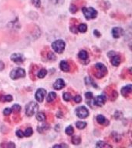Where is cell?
<instances>
[{
	"label": "cell",
	"instance_id": "cb8c5ba5",
	"mask_svg": "<svg viewBox=\"0 0 132 148\" xmlns=\"http://www.w3.org/2000/svg\"><path fill=\"white\" fill-rule=\"evenodd\" d=\"M32 133H33V131H32V128L29 127V128H27V129L25 130V132L23 133V134H24V136H26V137H29V136H32Z\"/></svg>",
	"mask_w": 132,
	"mask_h": 148
},
{
	"label": "cell",
	"instance_id": "8992f818",
	"mask_svg": "<svg viewBox=\"0 0 132 148\" xmlns=\"http://www.w3.org/2000/svg\"><path fill=\"white\" fill-rule=\"evenodd\" d=\"M95 68L98 71L96 73V76L98 74H100V77H103L107 73V67L104 64H102V63H97V64L95 65Z\"/></svg>",
	"mask_w": 132,
	"mask_h": 148
},
{
	"label": "cell",
	"instance_id": "9a60e30c",
	"mask_svg": "<svg viewBox=\"0 0 132 148\" xmlns=\"http://www.w3.org/2000/svg\"><path fill=\"white\" fill-rule=\"evenodd\" d=\"M79 58L81 60H87L88 59V53L87 51L85 50H81L78 54Z\"/></svg>",
	"mask_w": 132,
	"mask_h": 148
},
{
	"label": "cell",
	"instance_id": "9c48e42d",
	"mask_svg": "<svg viewBox=\"0 0 132 148\" xmlns=\"http://www.w3.org/2000/svg\"><path fill=\"white\" fill-rule=\"evenodd\" d=\"M11 60L13 61L14 62L16 63H22V62H24L25 60V58L22 54H19V53H14L11 56Z\"/></svg>",
	"mask_w": 132,
	"mask_h": 148
},
{
	"label": "cell",
	"instance_id": "f35d334b",
	"mask_svg": "<svg viewBox=\"0 0 132 148\" xmlns=\"http://www.w3.org/2000/svg\"><path fill=\"white\" fill-rule=\"evenodd\" d=\"M94 34H97V36H100V34L98 33V32H97V30H95L94 31Z\"/></svg>",
	"mask_w": 132,
	"mask_h": 148
},
{
	"label": "cell",
	"instance_id": "ffe728a7",
	"mask_svg": "<svg viewBox=\"0 0 132 148\" xmlns=\"http://www.w3.org/2000/svg\"><path fill=\"white\" fill-rule=\"evenodd\" d=\"M36 119H37V120H38V121H39V122L44 121V120H46V115H45L43 113H42V112H39V113H37Z\"/></svg>",
	"mask_w": 132,
	"mask_h": 148
},
{
	"label": "cell",
	"instance_id": "3957f363",
	"mask_svg": "<svg viewBox=\"0 0 132 148\" xmlns=\"http://www.w3.org/2000/svg\"><path fill=\"white\" fill-rule=\"evenodd\" d=\"M25 71L22 68L17 67L16 69H12L10 73V77L12 79H17L19 78H23L25 76Z\"/></svg>",
	"mask_w": 132,
	"mask_h": 148
},
{
	"label": "cell",
	"instance_id": "5b68a950",
	"mask_svg": "<svg viewBox=\"0 0 132 148\" xmlns=\"http://www.w3.org/2000/svg\"><path fill=\"white\" fill-rule=\"evenodd\" d=\"M76 114L79 118L84 119V118H87L89 116V111H88L87 108L86 106H79L78 108H76Z\"/></svg>",
	"mask_w": 132,
	"mask_h": 148
},
{
	"label": "cell",
	"instance_id": "d590c367",
	"mask_svg": "<svg viewBox=\"0 0 132 148\" xmlns=\"http://www.w3.org/2000/svg\"><path fill=\"white\" fill-rule=\"evenodd\" d=\"M85 97H86V98H87V99H91V98L93 97L92 92H87V93L85 94Z\"/></svg>",
	"mask_w": 132,
	"mask_h": 148
},
{
	"label": "cell",
	"instance_id": "d6986e66",
	"mask_svg": "<svg viewBox=\"0 0 132 148\" xmlns=\"http://www.w3.org/2000/svg\"><path fill=\"white\" fill-rule=\"evenodd\" d=\"M87 126V123L86 122H83V121H78V122L76 123V127L77 129L79 130H83Z\"/></svg>",
	"mask_w": 132,
	"mask_h": 148
},
{
	"label": "cell",
	"instance_id": "f546056e",
	"mask_svg": "<svg viewBox=\"0 0 132 148\" xmlns=\"http://www.w3.org/2000/svg\"><path fill=\"white\" fill-rule=\"evenodd\" d=\"M32 3L34 5V6H36V8H39L41 5V2L40 0H32Z\"/></svg>",
	"mask_w": 132,
	"mask_h": 148
},
{
	"label": "cell",
	"instance_id": "5bb4252c",
	"mask_svg": "<svg viewBox=\"0 0 132 148\" xmlns=\"http://www.w3.org/2000/svg\"><path fill=\"white\" fill-rule=\"evenodd\" d=\"M60 69H61V70H63V71H64V72L69 71V66L67 61H64V60L61 61V62H60Z\"/></svg>",
	"mask_w": 132,
	"mask_h": 148
},
{
	"label": "cell",
	"instance_id": "8fae6325",
	"mask_svg": "<svg viewBox=\"0 0 132 148\" xmlns=\"http://www.w3.org/2000/svg\"><path fill=\"white\" fill-rule=\"evenodd\" d=\"M124 33V30L120 27H115L112 29V36H113L115 39L120 38Z\"/></svg>",
	"mask_w": 132,
	"mask_h": 148
},
{
	"label": "cell",
	"instance_id": "277c9868",
	"mask_svg": "<svg viewBox=\"0 0 132 148\" xmlns=\"http://www.w3.org/2000/svg\"><path fill=\"white\" fill-rule=\"evenodd\" d=\"M65 42L64 41H63L62 39H58L56 40L52 43V48L56 53H61L63 52L65 49Z\"/></svg>",
	"mask_w": 132,
	"mask_h": 148
},
{
	"label": "cell",
	"instance_id": "e575fe53",
	"mask_svg": "<svg viewBox=\"0 0 132 148\" xmlns=\"http://www.w3.org/2000/svg\"><path fill=\"white\" fill-rule=\"evenodd\" d=\"M50 1L53 4H61L63 2V0H50Z\"/></svg>",
	"mask_w": 132,
	"mask_h": 148
},
{
	"label": "cell",
	"instance_id": "2e32d148",
	"mask_svg": "<svg viewBox=\"0 0 132 148\" xmlns=\"http://www.w3.org/2000/svg\"><path fill=\"white\" fill-rule=\"evenodd\" d=\"M56 98V93L54 92H50L48 94V96H47V99H46V100H47V102H49V103H51V102H53Z\"/></svg>",
	"mask_w": 132,
	"mask_h": 148
},
{
	"label": "cell",
	"instance_id": "484cf974",
	"mask_svg": "<svg viewBox=\"0 0 132 148\" xmlns=\"http://www.w3.org/2000/svg\"><path fill=\"white\" fill-rule=\"evenodd\" d=\"M65 132H66V134H67V135H72V134H74V128H73V127L72 126H68V127L66 128V130H65Z\"/></svg>",
	"mask_w": 132,
	"mask_h": 148
},
{
	"label": "cell",
	"instance_id": "7a4b0ae2",
	"mask_svg": "<svg viewBox=\"0 0 132 148\" xmlns=\"http://www.w3.org/2000/svg\"><path fill=\"white\" fill-rule=\"evenodd\" d=\"M82 12L86 18L87 19H93L95 18L97 16V12L92 7H83Z\"/></svg>",
	"mask_w": 132,
	"mask_h": 148
},
{
	"label": "cell",
	"instance_id": "74e56055",
	"mask_svg": "<svg viewBox=\"0 0 132 148\" xmlns=\"http://www.w3.org/2000/svg\"><path fill=\"white\" fill-rule=\"evenodd\" d=\"M5 68V64L2 61H0V71H2V69H4Z\"/></svg>",
	"mask_w": 132,
	"mask_h": 148
},
{
	"label": "cell",
	"instance_id": "83f0119b",
	"mask_svg": "<svg viewBox=\"0 0 132 148\" xmlns=\"http://www.w3.org/2000/svg\"><path fill=\"white\" fill-rule=\"evenodd\" d=\"M2 99L3 102H11L12 100V97L11 95H6V96L2 97Z\"/></svg>",
	"mask_w": 132,
	"mask_h": 148
},
{
	"label": "cell",
	"instance_id": "f1b7e54d",
	"mask_svg": "<svg viewBox=\"0 0 132 148\" xmlns=\"http://www.w3.org/2000/svg\"><path fill=\"white\" fill-rule=\"evenodd\" d=\"M12 112V108H9V107H7V108H6L4 110H3V114H4L5 116H9L10 114H11Z\"/></svg>",
	"mask_w": 132,
	"mask_h": 148
},
{
	"label": "cell",
	"instance_id": "1f68e13d",
	"mask_svg": "<svg viewBox=\"0 0 132 148\" xmlns=\"http://www.w3.org/2000/svg\"><path fill=\"white\" fill-rule=\"evenodd\" d=\"M16 136L19 137V138H23L24 136V134H23V132L22 130H17L16 131Z\"/></svg>",
	"mask_w": 132,
	"mask_h": 148
},
{
	"label": "cell",
	"instance_id": "4fadbf2b",
	"mask_svg": "<svg viewBox=\"0 0 132 148\" xmlns=\"http://www.w3.org/2000/svg\"><path fill=\"white\" fill-rule=\"evenodd\" d=\"M111 63L114 66H118L120 63V58L119 56L115 55L112 56V59H111Z\"/></svg>",
	"mask_w": 132,
	"mask_h": 148
},
{
	"label": "cell",
	"instance_id": "d4e9b609",
	"mask_svg": "<svg viewBox=\"0 0 132 148\" xmlns=\"http://www.w3.org/2000/svg\"><path fill=\"white\" fill-rule=\"evenodd\" d=\"M63 99H64L65 101L68 102V101H69L70 99H71L72 96H71V94L69 93V92H66L63 93Z\"/></svg>",
	"mask_w": 132,
	"mask_h": 148
},
{
	"label": "cell",
	"instance_id": "4316f807",
	"mask_svg": "<svg viewBox=\"0 0 132 148\" xmlns=\"http://www.w3.org/2000/svg\"><path fill=\"white\" fill-rule=\"evenodd\" d=\"M12 110L16 112V113H19L21 110V106L19 104H14L12 107Z\"/></svg>",
	"mask_w": 132,
	"mask_h": 148
},
{
	"label": "cell",
	"instance_id": "7c38bea8",
	"mask_svg": "<svg viewBox=\"0 0 132 148\" xmlns=\"http://www.w3.org/2000/svg\"><path fill=\"white\" fill-rule=\"evenodd\" d=\"M131 92V85H127L121 89V94L124 97H127Z\"/></svg>",
	"mask_w": 132,
	"mask_h": 148
},
{
	"label": "cell",
	"instance_id": "4dcf8cb0",
	"mask_svg": "<svg viewBox=\"0 0 132 148\" xmlns=\"http://www.w3.org/2000/svg\"><path fill=\"white\" fill-rule=\"evenodd\" d=\"M74 100L75 103H80V102L82 101V97H81L80 95H76V96H75V97H74Z\"/></svg>",
	"mask_w": 132,
	"mask_h": 148
},
{
	"label": "cell",
	"instance_id": "603a6c76",
	"mask_svg": "<svg viewBox=\"0 0 132 148\" xmlns=\"http://www.w3.org/2000/svg\"><path fill=\"white\" fill-rule=\"evenodd\" d=\"M96 147H111V145H109V144L106 143L105 142H103V141H99V142L96 144Z\"/></svg>",
	"mask_w": 132,
	"mask_h": 148
},
{
	"label": "cell",
	"instance_id": "44dd1931",
	"mask_svg": "<svg viewBox=\"0 0 132 148\" xmlns=\"http://www.w3.org/2000/svg\"><path fill=\"white\" fill-rule=\"evenodd\" d=\"M46 73H47V71H46V69H41L39 71V73H37V76H38V77H39V78H40V79L44 78V77L46 76Z\"/></svg>",
	"mask_w": 132,
	"mask_h": 148
},
{
	"label": "cell",
	"instance_id": "ac0fdd59",
	"mask_svg": "<svg viewBox=\"0 0 132 148\" xmlns=\"http://www.w3.org/2000/svg\"><path fill=\"white\" fill-rule=\"evenodd\" d=\"M81 142V138L80 136H74L72 137V143L75 145H78Z\"/></svg>",
	"mask_w": 132,
	"mask_h": 148
},
{
	"label": "cell",
	"instance_id": "e0dca14e",
	"mask_svg": "<svg viewBox=\"0 0 132 148\" xmlns=\"http://www.w3.org/2000/svg\"><path fill=\"white\" fill-rule=\"evenodd\" d=\"M97 121L100 124H104V123H108V121L106 120V118L104 117L103 115H98L97 116Z\"/></svg>",
	"mask_w": 132,
	"mask_h": 148
},
{
	"label": "cell",
	"instance_id": "836d02e7",
	"mask_svg": "<svg viewBox=\"0 0 132 148\" xmlns=\"http://www.w3.org/2000/svg\"><path fill=\"white\" fill-rule=\"evenodd\" d=\"M48 59L50 60H56L55 55H54L53 53H50L48 54Z\"/></svg>",
	"mask_w": 132,
	"mask_h": 148
},
{
	"label": "cell",
	"instance_id": "52a82bcc",
	"mask_svg": "<svg viewBox=\"0 0 132 148\" xmlns=\"http://www.w3.org/2000/svg\"><path fill=\"white\" fill-rule=\"evenodd\" d=\"M46 94V90H44L43 88H40L39 90H37L36 92V99L38 102L39 103H42L43 101L44 98H45V96Z\"/></svg>",
	"mask_w": 132,
	"mask_h": 148
},
{
	"label": "cell",
	"instance_id": "30bf717a",
	"mask_svg": "<svg viewBox=\"0 0 132 148\" xmlns=\"http://www.w3.org/2000/svg\"><path fill=\"white\" fill-rule=\"evenodd\" d=\"M65 86V82L64 80L63 79H57L56 82L53 83V88L55 89V90H60L61 89Z\"/></svg>",
	"mask_w": 132,
	"mask_h": 148
},
{
	"label": "cell",
	"instance_id": "6da1fadb",
	"mask_svg": "<svg viewBox=\"0 0 132 148\" xmlns=\"http://www.w3.org/2000/svg\"><path fill=\"white\" fill-rule=\"evenodd\" d=\"M39 106L36 102H30L25 106V114L27 116H32L37 113Z\"/></svg>",
	"mask_w": 132,
	"mask_h": 148
},
{
	"label": "cell",
	"instance_id": "8d00e7d4",
	"mask_svg": "<svg viewBox=\"0 0 132 148\" xmlns=\"http://www.w3.org/2000/svg\"><path fill=\"white\" fill-rule=\"evenodd\" d=\"M53 147H68L67 144H58V145L53 146Z\"/></svg>",
	"mask_w": 132,
	"mask_h": 148
},
{
	"label": "cell",
	"instance_id": "7402d4cb",
	"mask_svg": "<svg viewBox=\"0 0 132 148\" xmlns=\"http://www.w3.org/2000/svg\"><path fill=\"white\" fill-rule=\"evenodd\" d=\"M87 30V26L84 23H82V24H80L78 26V31H80V32H85Z\"/></svg>",
	"mask_w": 132,
	"mask_h": 148
},
{
	"label": "cell",
	"instance_id": "d6a6232c",
	"mask_svg": "<svg viewBox=\"0 0 132 148\" xmlns=\"http://www.w3.org/2000/svg\"><path fill=\"white\" fill-rule=\"evenodd\" d=\"M69 10H70V12H71L72 13H75V12L77 11V8H76V6H75L74 5H72L71 6H70V8H69Z\"/></svg>",
	"mask_w": 132,
	"mask_h": 148
},
{
	"label": "cell",
	"instance_id": "ba28073f",
	"mask_svg": "<svg viewBox=\"0 0 132 148\" xmlns=\"http://www.w3.org/2000/svg\"><path fill=\"white\" fill-rule=\"evenodd\" d=\"M105 102H106V97L104 95H99L95 97L94 103L98 106H101L105 103Z\"/></svg>",
	"mask_w": 132,
	"mask_h": 148
}]
</instances>
